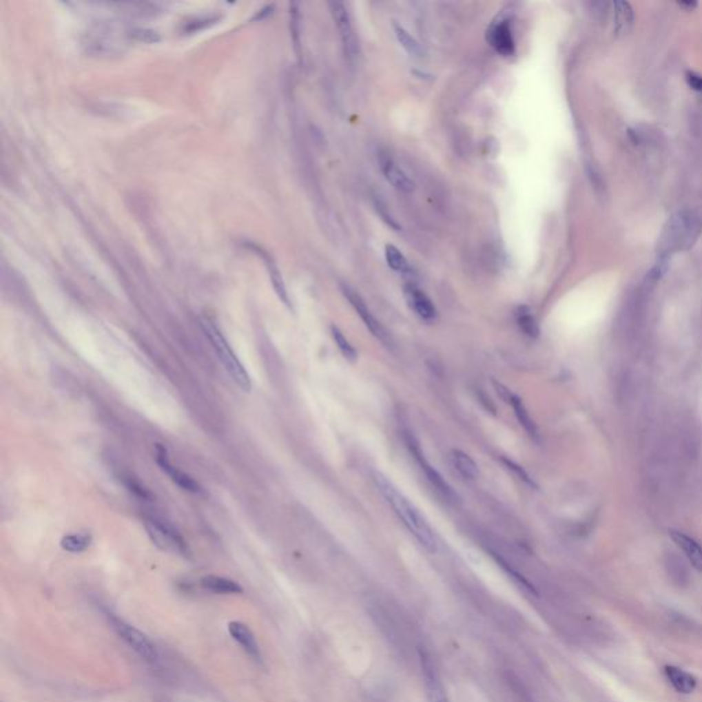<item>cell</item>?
Listing matches in <instances>:
<instances>
[{"label":"cell","instance_id":"1","mask_svg":"<svg viewBox=\"0 0 702 702\" xmlns=\"http://www.w3.org/2000/svg\"><path fill=\"white\" fill-rule=\"evenodd\" d=\"M373 479L378 490L384 497L386 502L391 506L398 519L404 523V526L413 534V537L420 542L425 550L429 553H436L439 548L437 538L428 522L422 517L419 509L384 475L376 472Z\"/></svg>","mask_w":702,"mask_h":702},{"label":"cell","instance_id":"2","mask_svg":"<svg viewBox=\"0 0 702 702\" xmlns=\"http://www.w3.org/2000/svg\"><path fill=\"white\" fill-rule=\"evenodd\" d=\"M200 327H202L206 338L210 340L218 360L223 362V365L227 369V372L229 373V376L234 379V382L238 384L239 389L249 393L251 389L250 376H249L247 371L245 369V367L242 365V362L239 361V358L236 357L235 351L229 346V343L225 339V336L223 335V332L217 328V325L209 317H200Z\"/></svg>","mask_w":702,"mask_h":702},{"label":"cell","instance_id":"3","mask_svg":"<svg viewBox=\"0 0 702 702\" xmlns=\"http://www.w3.org/2000/svg\"><path fill=\"white\" fill-rule=\"evenodd\" d=\"M404 437H405V442H406V446L411 451V454L413 455V458L416 460V462L419 464L420 469L424 472L426 480L429 482V484L435 488V491L448 504H457L460 501V497L458 494L451 488V486L442 477V475L429 464V461L426 460L424 451L420 447V443L419 440L416 439V436L413 435V432L411 431H405L404 432Z\"/></svg>","mask_w":702,"mask_h":702},{"label":"cell","instance_id":"4","mask_svg":"<svg viewBox=\"0 0 702 702\" xmlns=\"http://www.w3.org/2000/svg\"><path fill=\"white\" fill-rule=\"evenodd\" d=\"M144 527L151 542L158 549L163 552L176 553L184 557L189 556V548L185 539L170 524L155 517H147L144 520Z\"/></svg>","mask_w":702,"mask_h":702},{"label":"cell","instance_id":"5","mask_svg":"<svg viewBox=\"0 0 702 702\" xmlns=\"http://www.w3.org/2000/svg\"><path fill=\"white\" fill-rule=\"evenodd\" d=\"M109 621H110L113 630L116 631V634L134 652H136L141 659H144L145 661H151V663L158 660L156 648L138 628H135L134 626L128 624L127 621H124L123 619H120L114 615H109Z\"/></svg>","mask_w":702,"mask_h":702},{"label":"cell","instance_id":"6","mask_svg":"<svg viewBox=\"0 0 702 702\" xmlns=\"http://www.w3.org/2000/svg\"><path fill=\"white\" fill-rule=\"evenodd\" d=\"M328 6H329L331 14H332V18L335 21V25L339 30V36L342 40L344 54L350 61H355L360 55V43H358V36H357L354 25H353L351 15H350L346 4L342 1H329Z\"/></svg>","mask_w":702,"mask_h":702},{"label":"cell","instance_id":"7","mask_svg":"<svg viewBox=\"0 0 702 702\" xmlns=\"http://www.w3.org/2000/svg\"><path fill=\"white\" fill-rule=\"evenodd\" d=\"M342 291H343L344 296L347 298V300L350 302V304L357 311V314L361 317V320L365 324V327L371 331V333L376 339H379L383 344H386L387 347H391V338H390V335L387 333L386 328L380 324V321L373 316V313L369 310V307L365 304L362 298L354 289H351L347 285H342Z\"/></svg>","mask_w":702,"mask_h":702},{"label":"cell","instance_id":"8","mask_svg":"<svg viewBox=\"0 0 702 702\" xmlns=\"http://www.w3.org/2000/svg\"><path fill=\"white\" fill-rule=\"evenodd\" d=\"M700 221L693 214H679L670 225L668 240L671 247H689L700 232Z\"/></svg>","mask_w":702,"mask_h":702},{"label":"cell","instance_id":"9","mask_svg":"<svg viewBox=\"0 0 702 702\" xmlns=\"http://www.w3.org/2000/svg\"><path fill=\"white\" fill-rule=\"evenodd\" d=\"M420 661H422V678H424L426 701L450 702L435 664L432 663L431 657L422 650H420Z\"/></svg>","mask_w":702,"mask_h":702},{"label":"cell","instance_id":"10","mask_svg":"<svg viewBox=\"0 0 702 702\" xmlns=\"http://www.w3.org/2000/svg\"><path fill=\"white\" fill-rule=\"evenodd\" d=\"M156 448V462L159 465V468L173 480V483H176L180 488L185 490V491H189V493H194V494H199L202 493V487L199 486L198 482H195L189 475H187L185 472L177 469L176 466H173L169 461V457H167V451L166 448L162 446V444H156L155 446Z\"/></svg>","mask_w":702,"mask_h":702},{"label":"cell","instance_id":"11","mask_svg":"<svg viewBox=\"0 0 702 702\" xmlns=\"http://www.w3.org/2000/svg\"><path fill=\"white\" fill-rule=\"evenodd\" d=\"M405 299L409 307L426 322H431L436 318V307L432 300L428 298L425 292L415 285H408L404 289Z\"/></svg>","mask_w":702,"mask_h":702},{"label":"cell","instance_id":"12","mask_svg":"<svg viewBox=\"0 0 702 702\" xmlns=\"http://www.w3.org/2000/svg\"><path fill=\"white\" fill-rule=\"evenodd\" d=\"M380 166L384 173V177L395 189L401 192H412L415 189V183L412 181V178L391 156H382Z\"/></svg>","mask_w":702,"mask_h":702},{"label":"cell","instance_id":"13","mask_svg":"<svg viewBox=\"0 0 702 702\" xmlns=\"http://www.w3.org/2000/svg\"><path fill=\"white\" fill-rule=\"evenodd\" d=\"M488 41L493 48L504 56L515 54V37L508 22H498L494 25L488 32Z\"/></svg>","mask_w":702,"mask_h":702},{"label":"cell","instance_id":"14","mask_svg":"<svg viewBox=\"0 0 702 702\" xmlns=\"http://www.w3.org/2000/svg\"><path fill=\"white\" fill-rule=\"evenodd\" d=\"M228 631H229L231 637L243 648V650L250 657H253L256 660L261 659L258 642H257L254 634L251 632V630L246 624H243L240 621H232L228 624Z\"/></svg>","mask_w":702,"mask_h":702},{"label":"cell","instance_id":"15","mask_svg":"<svg viewBox=\"0 0 702 702\" xmlns=\"http://www.w3.org/2000/svg\"><path fill=\"white\" fill-rule=\"evenodd\" d=\"M495 387H497L498 394H501L502 397H505V398L509 401V404L512 405V408H513V411H515V415H516L517 420L520 422V425L526 429V432H527L531 437L538 439V428H537V425H535L534 420L530 417V415H528V412H527V409H526V406H524L523 401H522L517 395L512 394L509 390L504 389L501 384H497V383H495Z\"/></svg>","mask_w":702,"mask_h":702},{"label":"cell","instance_id":"16","mask_svg":"<svg viewBox=\"0 0 702 702\" xmlns=\"http://www.w3.org/2000/svg\"><path fill=\"white\" fill-rule=\"evenodd\" d=\"M671 538L674 542L685 552L688 559L692 562V565L697 569L702 570V546L694 541L693 538L688 537L683 533L679 531H671Z\"/></svg>","mask_w":702,"mask_h":702},{"label":"cell","instance_id":"17","mask_svg":"<svg viewBox=\"0 0 702 702\" xmlns=\"http://www.w3.org/2000/svg\"><path fill=\"white\" fill-rule=\"evenodd\" d=\"M200 586L214 594H242L243 587L232 579L209 575L200 579Z\"/></svg>","mask_w":702,"mask_h":702},{"label":"cell","instance_id":"18","mask_svg":"<svg viewBox=\"0 0 702 702\" xmlns=\"http://www.w3.org/2000/svg\"><path fill=\"white\" fill-rule=\"evenodd\" d=\"M664 671H665L667 679L670 681V683L674 686V689L678 693L690 694L694 692V689L697 686V681L692 674H689L678 667H672V665H667L664 668Z\"/></svg>","mask_w":702,"mask_h":702},{"label":"cell","instance_id":"19","mask_svg":"<svg viewBox=\"0 0 702 702\" xmlns=\"http://www.w3.org/2000/svg\"><path fill=\"white\" fill-rule=\"evenodd\" d=\"M450 460H451L453 466L458 471V473L462 477L469 479V480L477 479V476H479V466H477V464L475 462V460L469 454H466L462 450L454 448L450 453Z\"/></svg>","mask_w":702,"mask_h":702},{"label":"cell","instance_id":"20","mask_svg":"<svg viewBox=\"0 0 702 702\" xmlns=\"http://www.w3.org/2000/svg\"><path fill=\"white\" fill-rule=\"evenodd\" d=\"M92 544V537L90 534H70L62 538L61 546L63 550L69 553H81L87 550Z\"/></svg>","mask_w":702,"mask_h":702},{"label":"cell","instance_id":"21","mask_svg":"<svg viewBox=\"0 0 702 702\" xmlns=\"http://www.w3.org/2000/svg\"><path fill=\"white\" fill-rule=\"evenodd\" d=\"M386 260L389 267L398 273H408L411 271L409 262L405 256L393 245L386 246Z\"/></svg>","mask_w":702,"mask_h":702},{"label":"cell","instance_id":"22","mask_svg":"<svg viewBox=\"0 0 702 702\" xmlns=\"http://www.w3.org/2000/svg\"><path fill=\"white\" fill-rule=\"evenodd\" d=\"M517 324L520 329L530 338H537L539 335V327L535 317L527 307H520L517 311Z\"/></svg>","mask_w":702,"mask_h":702},{"label":"cell","instance_id":"23","mask_svg":"<svg viewBox=\"0 0 702 702\" xmlns=\"http://www.w3.org/2000/svg\"><path fill=\"white\" fill-rule=\"evenodd\" d=\"M615 7H616V11H615L616 29H617V32H626L632 25V21H634L632 8L630 7L628 3H624V1L616 3Z\"/></svg>","mask_w":702,"mask_h":702},{"label":"cell","instance_id":"24","mask_svg":"<svg viewBox=\"0 0 702 702\" xmlns=\"http://www.w3.org/2000/svg\"><path fill=\"white\" fill-rule=\"evenodd\" d=\"M331 335H332V339H333V342L336 343L338 349H339V350H340V353L343 354V357H344V358H347V360H350V361H354V360L357 358V351H355V349L353 347V344L347 340V338L343 335V332H342L338 327L332 325V327H331Z\"/></svg>","mask_w":702,"mask_h":702},{"label":"cell","instance_id":"25","mask_svg":"<svg viewBox=\"0 0 702 702\" xmlns=\"http://www.w3.org/2000/svg\"><path fill=\"white\" fill-rule=\"evenodd\" d=\"M395 34H397V39L398 41L401 43V45L411 54V55H415V56H419L422 54V47L419 44V41L409 34V32L406 29H404L402 26L400 25H395Z\"/></svg>","mask_w":702,"mask_h":702},{"label":"cell","instance_id":"26","mask_svg":"<svg viewBox=\"0 0 702 702\" xmlns=\"http://www.w3.org/2000/svg\"><path fill=\"white\" fill-rule=\"evenodd\" d=\"M493 556H494L495 561L498 562V564H499V565L505 569V572L509 575V577H512V580H513L516 584H519V587H520V588H523V590L528 591L530 594H537V591H535L534 586H533V584H531V583H530V581H528V580H527V579H526L522 573H519L516 569H513V568H512L508 562L505 561V560H502L501 557H498L497 555H493Z\"/></svg>","mask_w":702,"mask_h":702},{"label":"cell","instance_id":"27","mask_svg":"<svg viewBox=\"0 0 702 702\" xmlns=\"http://www.w3.org/2000/svg\"><path fill=\"white\" fill-rule=\"evenodd\" d=\"M124 483H125V486H127V487H128V488H130V490H131L135 495L141 497L143 499H148V498H151V493H149L145 487H143L141 483H139V482H136L134 477H127V479L124 480Z\"/></svg>","mask_w":702,"mask_h":702},{"label":"cell","instance_id":"28","mask_svg":"<svg viewBox=\"0 0 702 702\" xmlns=\"http://www.w3.org/2000/svg\"><path fill=\"white\" fill-rule=\"evenodd\" d=\"M686 79H688V83H689V85H690V87H692L693 90H696V91H700V92H702L701 76H699V74H696V73H689Z\"/></svg>","mask_w":702,"mask_h":702}]
</instances>
